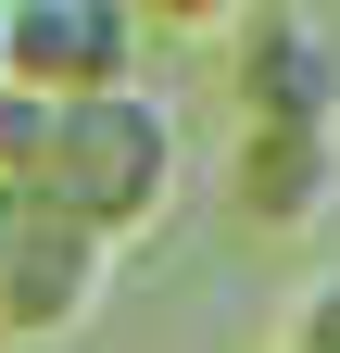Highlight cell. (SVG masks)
I'll return each instance as SVG.
<instances>
[{
  "label": "cell",
  "instance_id": "obj_1",
  "mask_svg": "<svg viewBox=\"0 0 340 353\" xmlns=\"http://www.w3.org/2000/svg\"><path fill=\"white\" fill-rule=\"evenodd\" d=\"M177 176H189L177 101H164V88H101V101H51V139H38V176H25V190H51L76 228H101L126 252L164 202H177Z\"/></svg>",
  "mask_w": 340,
  "mask_h": 353
},
{
  "label": "cell",
  "instance_id": "obj_2",
  "mask_svg": "<svg viewBox=\"0 0 340 353\" xmlns=\"http://www.w3.org/2000/svg\"><path fill=\"white\" fill-rule=\"evenodd\" d=\"M101 290H114V240L76 228L51 190L13 176V190H0V341L51 353L76 316H101Z\"/></svg>",
  "mask_w": 340,
  "mask_h": 353
},
{
  "label": "cell",
  "instance_id": "obj_3",
  "mask_svg": "<svg viewBox=\"0 0 340 353\" xmlns=\"http://www.w3.org/2000/svg\"><path fill=\"white\" fill-rule=\"evenodd\" d=\"M139 0H0V88L25 101H101V88H139Z\"/></svg>",
  "mask_w": 340,
  "mask_h": 353
},
{
  "label": "cell",
  "instance_id": "obj_4",
  "mask_svg": "<svg viewBox=\"0 0 340 353\" xmlns=\"http://www.w3.org/2000/svg\"><path fill=\"white\" fill-rule=\"evenodd\" d=\"M227 76H240V126H315V139H340V13H315V0L240 13Z\"/></svg>",
  "mask_w": 340,
  "mask_h": 353
},
{
  "label": "cell",
  "instance_id": "obj_5",
  "mask_svg": "<svg viewBox=\"0 0 340 353\" xmlns=\"http://www.w3.org/2000/svg\"><path fill=\"white\" fill-rule=\"evenodd\" d=\"M227 202H240V228H265V240L328 228L340 214V139H315V126H240Z\"/></svg>",
  "mask_w": 340,
  "mask_h": 353
},
{
  "label": "cell",
  "instance_id": "obj_6",
  "mask_svg": "<svg viewBox=\"0 0 340 353\" xmlns=\"http://www.w3.org/2000/svg\"><path fill=\"white\" fill-rule=\"evenodd\" d=\"M277 353H340V278H315L303 303H290V341Z\"/></svg>",
  "mask_w": 340,
  "mask_h": 353
}]
</instances>
